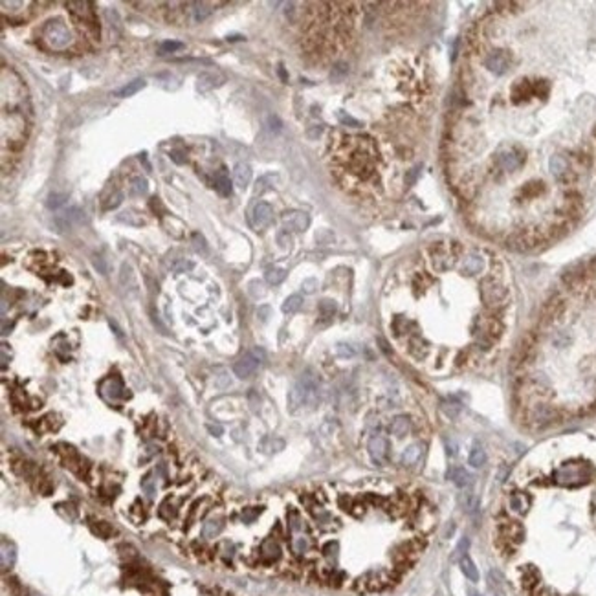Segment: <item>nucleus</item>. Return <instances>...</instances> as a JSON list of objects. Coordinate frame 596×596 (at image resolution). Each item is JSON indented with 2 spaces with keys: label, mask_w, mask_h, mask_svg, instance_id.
<instances>
[{
  "label": "nucleus",
  "mask_w": 596,
  "mask_h": 596,
  "mask_svg": "<svg viewBox=\"0 0 596 596\" xmlns=\"http://www.w3.org/2000/svg\"><path fill=\"white\" fill-rule=\"evenodd\" d=\"M142 490L145 492L149 499H154L156 497V483L153 481V475H147L142 481Z\"/></svg>",
  "instance_id": "nucleus-35"
},
{
  "label": "nucleus",
  "mask_w": 596,
  "mask_h": 596,
  "mask_svg": "<svg viewBox=\"0 0 596 596\" xmlns=\"http://www.w3.org/2000/svg\"><path fill=\"white\" fill-rule=\"evenodd\" d=\"M193 262L191 261H186V259H178V261H175L173 264H171V270L175 273H186V272H191L193 270Z\"/></svg>",
  "instance_id": "nucleus-36"
},
{
  "label": "nucleus",
  "mask_w": 596,
  "mask_h": 596,
  "mask_svg": "<svg viewBox=\"0 0 596 596\" xmlns=\"http://www.w3.org/2000/svg\"><path fill=\"white\" fill-rule=\"evenodd\" d=\"M66 200H68V195H63V193H53L48 197V200H46V205L50 207V209H59V207H63L64 204H66Z\"/></svg>",
  "instance_id": "nucleus-31"
},
{
  "label": "nucleus",
  "mask_w": 596,
  "mask_h": 596,
  "mask_svg": "<svg viewBox=\"0 0 596 596\" xmlns=\"http://www.w3.org/2000/svg\"><path fill=\"white\" fill-rule=\"evenodd\" d=\"M268 125H270V129H272V131H281V119L275 118V116H272V118L268 119Z\"/></svg>",
  "instance_id": "nucleus-51"
},
{
  "label": "nucleus",
  "mask_w": 596,
  "mask_h": 596,
  "mask_svg": "<svg viewBox=\"0 0 596 596\" xmlns=\"http://www.w3.org/2000/svg\"><path fill=\"white\" fill-rule=\"evenodd\" d=\"M470 596H479V595H475V593H473V595H470Z\"/></svg>",
  "instance_id": "nucleus-59"
},
{
  "label": "nucleus",
  "mask_w": 596,
  "mask_h": 596,
  "mask_svg": "<svg viewBox=\"0 0 596 596\" xmlns=\"http://www.w3.org/2000/svg\"><path fill=\"white\" fill-rule=\"evenodd\" d=\"M347 72H349V66H347L345 63L336 64L334 68H332V72H330V79H332V81H336V83H338V81H341V79H343V77H345V75H347Z\"/></svg>",
  "instance_id": "nucleus-39"
},
{
  "label": "nucleus",
  "mask_w": 596,
  "mask_h": 596,
  "mask_svg": "<svg viewBox=\"0 0 596 596\" xmlns=\"http://www.w3.org/2000/svg\"><path fill=\"white\" fill-rule=\"evenodd\" d=\"M303 307V297L299 294H294L286 297V301L283 303V312L284 314H294Z\"/></svg>",
  "instance_id": "nucleus-27"
},
{
  "label": "nucleus",
  "mask_w": 596,
  "mask_h": 596,
  "mask_svg": "<svg viewBox=\"0 0 596 596\" xmlns=\"http://www.w3.org/2000/svg\"><path fill=\"white\" fill-rule=\"evenodd\" d=\"M288 521H290V530H292V532H297V530H299V528H301V517L297 516V512H290V517H288Z\"/></svg>",
  "instance_id": "nucleus-42"
},
{
  "label": "nucleus",
  "mask_w": 596,
  "mask_h": 596,
  "mask_svg": "<svg viewBox=\"0 0 596 596\" xmlns=\"http://www.w3.org/2000/svg\"><path fill=\"white\" fill-rule=\"evenodd\" d=\"M503 536L506 538V541L508 543H521L523 538H525V532H523V527L521 525H516V523H512V525H506V527H503Z\"/></svg>",
  "instance_id": "nucleus-21"
},
{
  "label": "nucleus",
  "mask_w": 596,
  "mask_h": 596,
  "mask_svg": "<svg viewBox=\"0 0 596 596\" xmlns=\"http://www.w3.org/2000/svg\"><path fill=\"white\" fill-rule=\"evenodd\" d=\"M264 358H266L264 351L259 349V347H255V349H251L250 352H246L242 358H238V362L233 365V373H235L237 378L246 380V378H250V376L261 367V364L264 362Z\"/></svg>",
  "instance_id": "nucleus-4"
},
{
  "label": "nucleus",
  "mask_w": 596,
  "mask_h": 596,
  "mask_svg": "<svg viewBox=\"0 0 596 596\" xmlns=\"http://www.w3.org/2000/svg\"><path fill=\"white\" fill-rule=\"evenodd\" d=\"M193 240H195V248H197V250L205 251V240L200 233H193Z\"/></svg>",
  "instance_id": "nucleus-47"
},
{
  "label": "nucleus",
  "mask_w": 596,
  "mask_h": 596,
  "mask_svg": "<svg viewBox=\"0 0 596 596\" xmlns=\"http://www.w3.org/2000/svg\"><path fill=\"white\" fill-rule=\"evenodd\" d=\"M459 565H460V571H462V574H464L468 580H471V582H477V580H479V571H477L475 563H473V560H471L468 554L460 558Z\"/></svg>",
  "instance_id": "nucleus-22"
},
{
  "label": "nucleus",
  "mask_w": 596,
  "mask_h": 596,
  "mask_svg": "<svg viewBox=\"0 0 596 596\" xmlns=\"http://www.w3.org/2000/svg\"><path fill=\"white\" fill-rule=\"evenodd\" d=\"M261 554H262V558H264L266 562H275V560H279V558H281V547H279L277 541L268 540V541H264V543H262Z\"/></svg>",
  "instance_id": "nucleus-20"
},
{
  "label": "nucleus",
  "mask_w": 596,
  "mask_h": 596,
  "mask_svg": "<svg viewBox=\"0 0 596 596\" xmlns=\"http://www.w3.org/2000/svg\"><path fill=\"white\" fill-rule=\"evenodd\" d=\"M121 199H123V195H121V193L114 195L112 199H110V202L107 204V209H114V207H118V205L121 204Z\"/></svg>",
  "instance_id": "nucleus-49"
},
{
  "label": "nucleus",
  "mask_w": 596,
  "mask_h": 596,
  "mask_svg": "<svg viewBox=\"0 0 596 596\" xmlns=\"http://www.w3.org/2000/svg\"><path fill=\"white\" fill-rule=\"evenodd\" d=\"M319 314H321V318H325L327 321L332 319V316L336 314V303L330 301V299H323V301L319 303Z\"/></svg>",
  "instance_id": "nucleus-32"
},
{
  "label": "nucleus",
  "mask_w": 596,
  "mask_h": 596,
  "mask_svg": "<svg viewBox=\"0 0 596 596\" xmlns=\"http://www.w3.org/2000/svg\"><path fill=\"white\" fill-rule=\"evenodd\" d=\"M273 220V207L268 202H259V204L253 207L250 215V222L251 227L261 231V229H266Z\"/></svg>",
  "instance_id": "nucleus-6"
},
{
  "label": "nucleus",
  "mask_w": 596,
  "mask_h": 596,
  "mask_svg": "<svg viewBox=\"0 0 596 596\" xmlns=\"http://www.w3.org/2000/svg\"><path fill=\"white\" fill-rule=\"evenodd\" d=\"M94 264H96V268L99 266V270H101V273H105V266H103V261H101V259H96V262H94Z\"/></svg>",
  "instance_id": "nucleus-57"
},
{
  "label": "nucleus",
  "mask_w": 596,
  "mask_h": 596,
  "mask_svg": "<svg viewBox=\"0 0 596 596\" xmlns=\"http://www.w3.org/2000/svg\"><path fill=\"white\" fill-rule=\"evenodd\" d=\"M284 277H286V270H283V268H270V270H266V273H264V279H266L268 284L283 283Z\"/></svg>",
  "instance_id": "nucleus-29"
},
{
  "label": "nucleus",
  "mask_w": 596,
  "mask_h": 596,
  "mask_svg": "<svg viewBox=\"0 0 596 596\" xmlns=\"http://www.w3.org/2000/svg\"><path fill=\"white\" fill-rule=\"evenodd\" d=\"M257 516H259V510H246L244 514H242V519H244L246 523H251Z\"/></svg>",
  "instance_id": "nucleus-50"
},
{
  "label": "nucleus",
  "mask_w": 596,
  "mask_h": 596,
  "mask_svg": "<svg viewBox=\"0 0 596 596\" xmlns=\"http://www.w3.org/2000/svg\"><path fill=\"white\" fill-rule=\"evenodd\" d=\"M558 418H560V413H558L556 409L549 407V405H538V407L532 411L534 424H538V426H541V427L551 426V424H554Z\"/></svg>",
  "instance_id": "nucleus-11"
},
{
  "label": "nucleus",
  "mask_w": 596,
  "mask_h": 596,
  "mask_svg": "<svg viewBox=\"0 0 596 596\" xmlns=\"http://www.w3.org/2000/svg\"><path fill=\"white\" fill-rule=\"evenodd\" d=\"M323 554L327 558H334L336 554H338V543H336V541H330V543H327V545L323 547Z\"/></svg>",
  "instance_id": "nucleus-45"
},
{
  "label": "nucleus",
  "mask_w": 596,
  "mask_h": 596,
  "mask_svg": "<svg viewBox=\"0 0 596 596\" xmlns=\"http://www.w3.org/2000/svg\"><path fill=\"white\" fill-rule=\"evenodd\" d=\"M211 11L213 9H209V7L205 6L204 2H200V4H195V9H193V18L195 22H202V20H205V18L209 17Z\"/></svg>",
  "instance_id": "nucleus-33"
},
{
  "label": "nucleus",
  "mask_w": 596,
  "mask_h": 596,
  "mask_svg": "<svg viewBox=\"0 0 596 596\" xmlns=\"http://www.w3.org/2000/svg\"><path fill=\"white\" fill-rule=\"evenodd\" d=\"M279 74H281V77H283V81H286V74H284V70H283V68L279 70Z\"/></svg>",
  "instance_id": "nucleus-58"
},
{
  "label": "nucleus",
  "mask_w": 596,
  "mask_h": 596,
  "mask_svg": "<svg viewBox=\"0 0 596 596\" xmlns=\"http://www.w3.org/2000/svg\"><path fill=\"white\" fill-rule=\"evenodd\" d=\"M316 279H308V281H305L303 283V288H305V292H308V294H312L314 290H316Z\"/></svg>",
  "instance_id": "nucleus-53"
},
{
  "label": "nucleus",
  "mask_w": 596,
  "mask_h": 596,
  "mask_svg": "<svg viewBox=\"0 0 596 596\" xmlns=\"http://www.w3.org/2000/svg\"><path fill=\"white\" fill-rule=\"evenodd\" d=\"M591 479V470L587 466L578 464H567L562 466L560 470L554 471V481L562 486H576V484H584Z\"/></svg>",
  "instance_id": "nucleus-3"
},
{
  "label": "nucleus",
  "mask_w": 596,
  "mask_h": 596,
  "mask_svg": "<svg viewBox=\"0 0 596 596\" xmlns=\"http://www.w3.org/2000/svg\"><path fill=\"white\" fill-rule=\"evenodd\" d=\"M147 191H149V184L142 176H136L131 182V197H143V195H147Z\"/></svg>",
  "instance_id": "nucleus-28"
},
{
  "label": "nucleus",
  "mask_w": 596,
  "mask_h": 596,
  "mask_svg": "<svg viewBox=\"0 0 596 596\" xmlns=\"http://www.w3.org/2000/svg\"><path fill=\"white\" fill-rule=\"evenodd\" d=\"M66 7L70 9V13L74 17L85 20V22H94V4L92 2H86V0H70L66 2Z\"/></svg>",
  "instance_id": "nucleus-10"
},
{
  "label": "nucleus",
  "mask_w": 596,
  "mask_h": 596,
  "mask_svg": "<svg viewBox=\"0 0 596 596\" xmlns=\"http://www.w3.org/2000/svg\"><path fill=\"white\" fill-rule=\"evenodd\" d=\"M294 552L295 554H305V552L308 551V547H310V543H308L307 538H303V536H297L294 540Z\"/></svg>",
  "instance_id": "nucleus-41"
},
{
  "label": "nucleus",
  "mask_w": 596,
  "mask_h": 596,
  "mask_svg": "<svg viewBox=\"0 0 596 596\" xmlns=\"http://www.w3.org/2000/svg\"><path fill=\"white\" fill-rule=\"evenodd\" d=\"M321 402V386L319 378L312 369H307L303 373L294 387L290 389L288 405L290 411H299V409H314Z\"/></svg>",
  "instance_id": "nucleus-1"
},
{
  "label": "nucleus",
  "mask_w": 596,
  "mask_h": 596,
  "mask_svg": "<svg viewBox=\"0 0 596 596\" xmlns=\"http://www.w3.org/2000/svg\"><path fill=\"white\" fill-rule=\"evenodd\" d=\"M283 224L294 231H305L310 224V216L305 211H286L283 215Z\"/></svg>",
  "instance_id": "nucleus-9"
},
{
  "label": "nucleus",
  "mask_w": 596,
  "mask_h": 596,
  "mask_svg": "<svg viewBox=\"0 0 596 596\" xmlns=\"http://www.w3.org/2000/svg\"><path fill=\"white\" fill-rule=\"evenodd\" d=\"M15 560H17V549H15V545L7 543V541H2V545H0V567H2V573H7L15 565Z\"/></svg>",
  "instance_id": "nucleus-12"
},
{
  "label": "nucleus",
  "mask_w": 596,
  "mask_h": 596,
  "mask_svg": "<svg viewBox=\"0 0 596 596\" xmlns=\"http://www.w3.org/2000/svg\"><path fill=\"white\" fill-rule=\"evenodd\" d=\"M367 449H369L373 462L382 466L389 457V440L384 435H373L367 442Z\"/></svg>",
  "instance_id": "nucleus-7"
},
{
  "label": "nucleus",
  "mask_w": 596,
  "mask_h": 596,
  "mask_svg": "<svg viewBox=\"0 0 596 596\" xmlns=\"http://www.w3.org/2000/svg\"><path fill=\"white\" fill-rule=\"evenodd\" d=\"M83 220H85V211L79 209V207H70L66 213L57 216V222H61L64 229L70 226H74V224H81Z\"/></svg>",
  "instance_id": "nucleus-14"
},
{
  "label": "nucleus",
  "mask_w": 596,
  "mask_h": 596,
  "mask_svg": "<svg viewBox=\"0 0 596 596\" xmlns=\"http://www.w3.org/2000/svg\"><path fill=\"white\" fill-rule=\"evenodd\" d=\"M422 455V449L418 444H411L409 448L403 449L402 453V464L403 466H414L416 462H418V459H420Z\"/></svg>",
  "instance_id": "nucleus-23"
},
{
  "label": "nucleus",
  "mask_w": 596,
  "mask_h": 596,
  "mask_svg": "<svg viewBox=\"0 0 596 596\" xmlns=\"http://www.w3.org/2000/svg\"><path fill=\"white\" fill-rule=\"evenodd\" d=\"M268 312H270V308H268V307H262L261 310L257 312V316H259V318H261L262 321H264V319H266V316H268Z\"/></svg>",
  "instance_id": "nucleus-56"
},
{
  "label": "nucleus",
  "mask_w": 596,
  "mask_h": 596,
  "mask_svg": "<svg viewBox=\"0 0 596 596\" xmlns=\"http://www.w3.org/2000/svg\"><path fill=\"white\" fill-rule=\"evenodd\" d=\"M233 180H235V186H238L240 189H246L251 182V167L248 164H237L235 169H233Z\"/></svg>",
  "instance_id": "nucleus-13"
},
{
  "label": "nucleus",
  "mask_w": 596,
  "mask_h": 596,
  "mask_svg": "<svg viewBox=\"0 0 596 596\" xmlns=\"http://www.w3.org/2000/svg\"><path fill=\"white\" fill-rule=\"evenodd\" d=\"M336 349H338V354H340V356H343V358H351V356H354V349H352L351 345H345V343H340V345L336 347Z\"/></svg>",
  "instance_id": "nucleus-44"
},
{
  "label": "nucleus",
  "mask_w": 596,
  "mask_h": 596,
  "mask_svg": "<svg viewBox=\"0 0 596 596\" xmlns=\"http://www.w3.org/2000/svg\"><path fill=\"white\" fill-rule=\"evenodd\" d=\"M118 220L123 222V224H129V226H143V218L140 215H136L134 211H123V213H119Z\"/></svg>",
  "instance_id": "nucleus-30"
},
{
  "label": "nucleus",
  "mask_w": 596,
  "mask_h": 596,
  "mask_svg": "<svg viewBox=\"0 0 596 596\" xmlns=\"http://www.w3.org/2000/svg\"><path fill=\"white\" fill-rule=\"evenodd\" d=\"M510 510L516 512V514H527V510L530 508V499H528L527 494H521V492H516V494L510 495Z\"/></svg>",
  "instance_id": "nucleus-16"
},
{
  "label": "nucleus",
  "mask_w": 596,
  "mask_h": 596,
  "mask_svg": "<svg viewBox=\"0 0 596 596\" xmlns=\"http://www.w3.org/2000/svg\"><path fill=\"white\" fill-rule=\"evenodd\" d=\"M145 85H147L145 79H134V81H131V83H127V85H123L121 88H118V90H114V97H119V99L131 97V96H134V94H138L140 90H143Z\"/></svg>",
  "instance_id": "nucleus-15"
},
{
  "label": "nucleus",
  "mask_w": 596,
  "mask_h": 596,
  "mask_svg": "<svg viewBox=\"0 0 596 596\" xmlns=\"http://www.w3.org/2000/svg\"><path fill=\"white\" fill-rule=\"evenodd\" d=\"M171 160H173V162H175V164H184V162H186V158H182L184 154L180 153V151H171Z\"/></svg>",
  "instance_id": "nucleus-52"
},
{
  "label": "nucleus",
  "mask_w": 596,
  "mask_h": 596,
  "mask_svg": "<svg viewBox=\"0 0 596 596\" xmlns=\"http://www.w3.org/2000/svg\"><path fill=\"white\" fill-rule=\"evenodd\" d=\"M319 134H321V127H316V129H312V131L307 132V136L310 138V140H314V138H318Z\"/></svg>",
  "instance_id": "nucleus-54"
},
{
  "label": "nucleus",
  "mask_w": 596,
  "mask_h": 596,
  "mask_svg": "<svg viewBox=\"0 0 596 596\" xmlns=\"http://www.w3.org/2000/svg\"><path fill=\"white\" fill-rule=\"evenodd\" d=\"M184 42H178V40H164L160 44V55H165V53H175V51L182 50Z\"/></svg>",
  "instance_id": "nucleus-34"
},
{
  "label": "nucleus",
  "mask_w": 596,
  "mask_h": 596,
  "mask_svg": "<svg viewBox=\"0 0 596 596\" xmlns=\"http://www.w3.org/2000/svg\"><path fill=\"white\" fill-rule=\"evenodd\" d=\"M222 527H224V521L222 519H209V521L204 525V538H207V540H211V538H215V536H218V534L222 532Z\"/></svg>",
  "instance_id": "nucleus-26"
},
{
  "label": "nucleus",
  "mask_w": 596,
  "mask_h": 596,
  "mask_svg": "<svg viewBox=\"0 0 596 596\" xmlns=\"http://www.w3.org/2000/svg\"><path fill=\"white\" fill-rule=\"evenodd\" d=\"M42 37H44L46 44L53 50H64L72 42V33H70L68 26L59 18L46 22L44 29H42Z\"/></svg>",
  "instance_id": "nucleus-2"
},
{
  "label": "nucleus",
  "mask_w": 596,
  "mask_h": 596,
  "mask_svg": "<svg viewBox=\"0 0 596 596\" xmlns=\"http://www.w3.org/2000/svg\"><path fill=\"white\" fill-rule=\"evenodd\" d=\"M409 427H411V422H409V418L405 414H398L391 422V433L398 438L405 437L409 433Z\"/></svg>",
  "instance_id": "nucleus-18"
},
{
  "label": "nucleus",
  "mask_w": 596,
  "mask_h": 596,
  "mask_svg": "<svg viewBox=\"0 0 596 596\" xmlns=\"http://www.w3.org/2000/svg\"><path fill=\"white\" fill-rule=\"evenodd\" d=\"M468 547H470V540H460V543H459V547H457V551H455V556H459L460 554V558L462 556H466V549H468Z\"/></svg>",
  "instance_id": "nucleus-48"
},
{
  "label": "nucleus",
  "mask_w": 596,
  "mask_h": 596,
  "mask_svg": "<svg viewBox=\"0 0 596 596\" xmlns=\"http://www.w3.org/2000/svg\"><path fill=\"white\" fill-rule=\"evenodd\" d=\"M468 462H470V466H473V468H483V466L486 464V451H484L483 446L475 444V446L471 448L470 455H468Z\"/></svg>",
  "instance_id": "nucleus-24"
},
{
  "label": "nucleus",
  "mask_w": 596,
  "mask_h": 596,
  "mask_svg": "<svg viewBox=\"0 0 596 596\" xmlns=\"http://www.w3.org/2000/svg\"><path fill=\"white\" fill-rule=\"evenodd\" d=\"M418 175H420V167H413V169L405 175V184H407V186H413V184L416 182Z\"/></svg>",
  "instance_id": "nucleus-46"
},
{
  "label": "nucleus",
  "mask_w": 596,
  "mask_h": 596,
  "mask_svg": "<svg viewBox=\"0 0 596 596\" xmlns=\"http://www.w3.org/2000/svg\"><path fill=\"white\" fill-rule=\"evenodd\" d=\"M336 116H338V119H340L341 125H347V127H362V123H360L358 119H354L352 116H349L347 112H343V110H338V112H336Z\"/></svg>",
  "instance_id": "nucleus-40"
},
{
  "label": "nucleus",
  "mask_w": 596,
  "mask_h": 596,
  "mask_svg": "<svg viewBox=\"0 0 596 596\" xmlns=\"http://www.w3.org/2000/svg\"><path fill=\"white\" fill-rule=\"evenodd\" d=\"M97 528H94L96 530V534H99V536H103V538H108V536H112L114 534V528L110 527V525H105V523H101V525H96Z\"/></svg>",
  "instance_id": "nucleus-43"
},
{
  "label": "nucleus",
  "mask_w": 596,
  "mask_h": 596,
  "mask_svg": "<svg viewBox=\"0 0 596 596\" xmlns=\"http://www.w3.org/2000/svg\"><path fill=\"white\" fill-rule=\"evenodd\" d=\"M215 189L218 191L220 197H229L231 195V182L226 175V169H220V173L215 178Z\"/></svg>",
  "instance_id": "nucleus-25"
},
{
  "label": "nucleus",
  "mask_w": 596,
  "mask_h": 596,
  "mask_svg": "<svg viewBox=\"0 0 596 596\" xmlns=\"http://www.w3.org/2000/svg\"><path fill=\"white\" fill-rule=\"evenodd\" d=\"M483 266H484L483 257L477 255V253H471V255H468L464 259V266H462V270H464L468 275H477V273L483 272Z\"/></svg>",
  "instance_id": "nucleus-19"
},
{
  "label": "nucleus",
  "mask_w": 596,
  "mask_h": 596,
  "mask_svg": "<svg viewBox=\"0 0 596 596\" xmlns=\"http://www.w3.org/2000/svg\"><path fill=\"white\" fill-rule=\"evenodd\" d=\"M99 393H101V397L105 398V400H108V402H116V400L125 397V387H123V382L119 380L118 376H110V378L101 382Z\"/></svg>",
  "instance_id": "nucleus-8"
},
{
  "label": "nucleus",
  "mask_w": 596,
  "mask_h": 596,
  "mask_svg": "<svg viewBox=\"0 0 596 596\" xmlns=\"http://www.w3.org/2000/svg\"><path fill=\"white\" fill-rule=\"evenodd\" d=\"M481 294H483V301L492 308L501 307L503 303L508 301V290L501 286L494 277H486L481 283Z\"/></svg>",
  "instance_id": "nucleus-5"
},
{
  "label": "nucleus",
  "mask_w": 596,
  "mask_h": 596,
  "mask_svg": "<svg viewBox=\"0 0 596 596\" xmlns=\"http://www.w3.org/2000/svg\"><path fill=\"white\" fill-rule=\"evenodd\" d=\"M538 582H540V578H538V573H536V571H527V573L523 574V585H525V589H534V587L538 585Z\"/></svg>",
  "instance_id": "nucleus-38"
},
{
  "label": "nucleus",
  "mask_w": 596,
  "mask_h": 596,
  "mask_svg": "<svg viewBox=\"0 0 596 596\" xmlns=\"http://www.w3.org/2000/svg\"><path fill=\"white\" fill-rule=\"evenodd\" d=\"M449 481L457 486V488H466V486H470L471 481H473V477L468 473V471L464 470V468H453V470L449 471Z\"/></svg>",
  "instance_id": "nucleus-17"
},
{
  "label": "nucleus",
  "mask_w": 596,
  "mask_h": 596,
  "mask_svg": "<svg viewBox=\"0 0 596 596\" xmlns=\"http://www.w3.org/2000/svg\"><path fill=\"white\" fill-rule=\"evenodd\" d=\"M215 85H216V83H215V75H213V74L199 75V90L205 92V90H209L211 86H215Z\"/></svg>",
  "instance_id": "nucleus-37"
},
{
  "label": "nucleus",
  "mask_w": 596,
  "mask_h": 596,
  "mask_svg": "<svg viewBox=\"0 0 596 596\" xmlns=\"http://www.w3.org/2000/svg\"><path fill=\"white\" fill-rule=\"evenodd\" d=\"M207 429H209L213 435H216V437H220V435H222V427L220 426H211V424H209V426H207Z\"/></svg>",
  "instance_id": "nucleus-55"
}]
</instances>
